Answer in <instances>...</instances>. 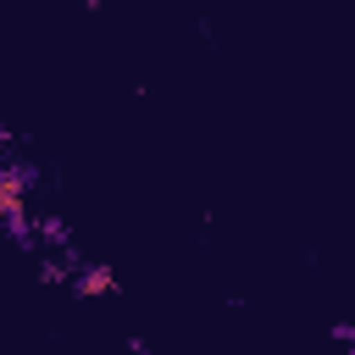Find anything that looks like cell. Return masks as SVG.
<instances>
[{
	"mask_svg": "<svg viewBox=\"0 0 355 355\" xmlns=\"http://www.w3.org/2000/svg\"><path fill=\"white\" fill-rule=\"evenodd\" d=\"M78 288H83V294H111V272H105V266H94V272H78Z\"/></svg>",
	"mask_w": 355,
	"mask_h": 355,
	"instance_id": "1",
	"label": "cell"
}]
</instances>
